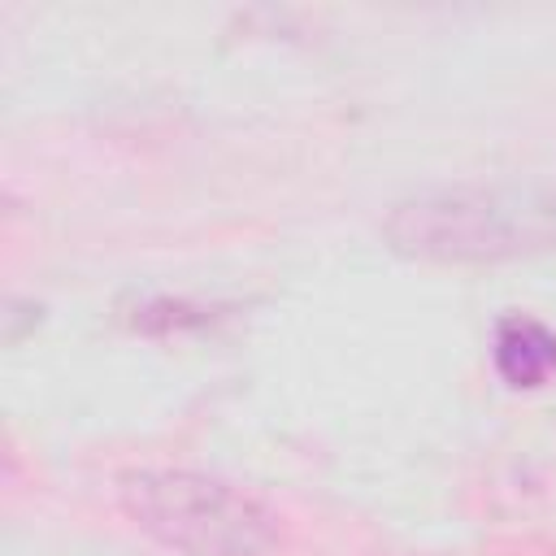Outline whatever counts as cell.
<instances>
[{
	"instance_id": "cell-4",
	"label": "cell",
	"mask_w": 556,
	"mask_h": 556,
	"mask_svg": "<svg viewBox=\"0 0 556 556\" xmlns=\"http://www.w3.org/2000/svg\"><path fill=\"white\" fill-rule=\"evenodd\" d=\"M182 321L204 326L208 313H204L200 304H182V300H152V304H143L139 317H135V326H143V330H169V326L178 330Z\"/></svg>"
},
{
	"instance_id": "cell-1",
	"label": "cell",
	"mask_w": 556,
	"mask_h": 556,
	"mask_svg": "<svg viewBox=\"0 0 556 556\" xmlns=\"http://www.w3.org/2000/svg\"><path fill=\"white\" fill-rule=\"evenodd\" d=\"M391 252L430 265H504L556 252V178L452 182L404 195L382 217Z\"/></svg>"
},
{
	"instance_id": "cell-3",
	"label": "cell",
	"mask_w": 556,
	"mask_h": 556,
	"mask_svg": "<svg viewBox=\"0 0 556 556\" xmlns=\"http://www.w3.org/2000/svg\"><path fill=\"white\" fill-rule=\"evenodd\" d=\"M491 365L513 391L547 387L556 378V330L530 313H504L491 334Z\"/></svg>"
},
{
	"instance_id": "cell-2",
	"label": "cell",
	"mask_w": 556,
	"mask_h": 556,
	"mask_svg": "<svg viewBox=\"0 0 556 556\" xmlns=\"http://www.w3.org/2000/svg\"><path fill=\"white\" fill-rule=\"evenodd\" d=\"M117 504L135 530L178 556H274L282 513L222 473L148 465L117 478Z\"/></svg>"
},
{
	"instance_id": "cell-5",
	"label": "cell",
	"mask_w": 556,
	"mask_h": 556,
	"mask_svg": "<svg viewBox=\"0 0 556 556\" xmlns=\"http://www.w3.org/2000/svg\"><path fill=\"white\" fill-rule=\"evenodd\" d=\"M35 321H39V304L35 300H9L4 304V343L13 348V343H22V334H26V326L35 330Z\"/></svg>"
}]
</instances>
